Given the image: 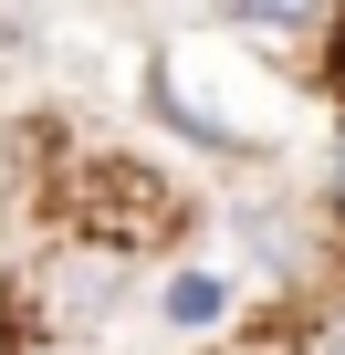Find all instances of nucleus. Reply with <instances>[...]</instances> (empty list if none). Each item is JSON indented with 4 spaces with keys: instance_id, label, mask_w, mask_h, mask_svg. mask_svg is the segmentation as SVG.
<instances>
[{
    "instance_id": "obj_2",
    "label": "nucleus",
    "mask_w": 345,
    "mask_h": 355,
    "mask_svg": "<svg viewBox=\"0 0 345 355\" xmlns=\"http://www.w3.org/2000/svg\"><path fill=\"white\" fill-rule=\"evenodd\" d=\"M324 209H335V230H345V115H335V136H324Z\"/></svg>"
},
{
    "instance_id": "obj_1",
    "label": "nucleus",
    "mask_w": 345,
    "mask_h": 355,
    "mask_svg": "<svg viewBox=\"0 0 345 355\" xmlns=\"http://www.w3.org/2000/svg\"><path fill=\"white\" fill-rule=\"evenodd\" d=\"M157 313H167V334H220L230 324V272H167V293H157Z\"/></svg>"
},
{
    "instance_id": "obj_3",
    "label": "nucleus",
    "mask_w": 345,
    "mask_h": 355,
    "mask_svg": "<svg viewBox=\"0 0 345 355\" xmlns=\"http://www.w3.org/2000/svg\"><path fill=\"white\" fill-rule=\"evenodd\" d=\"M0 355H11V324H0Z\"/></svg>"
}]
</instances>
